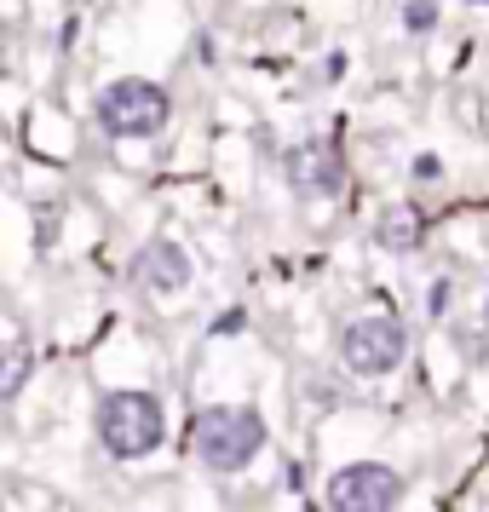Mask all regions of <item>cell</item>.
<instances>
[{"mask_svg":"<svg viewBox=\"0 0 489 512\" xmlns=\"http://www.w3.org/2000/svg\"><path fill=\"white\" fill-rule=\"evenodd\" d=\"M190 449L208 472H242L265 449V415L248 403H213L190 420Z\"/></svg>","mask_w":489,"mask_h":512,"instance_id":"obj_1","label":"cell"},{"mask_svg":"<svg viewBox=\"0 0 489 512\" xmlns=\"http://www.w3.org/2000/svg\"><path fill=\"white\" fill-rule=\"evenodd\" d=\"M93 121L104 139H156L167 121H173V98L162 81H144V75H121L104 93L93 98Z\"/></svg>","mask_w":489,"mask_h":512,"instance_id":"obj_2","label":"cell"},{"mask_svg":"<svg viewBox=\"0 0 489 512\" xmlns=\"http://www.w3.org/2000/svg\"><path fill=\"white\" fill-rule=\"evenodd\" d=\"M162 438H167L162 397H150V392H104L98 397V443L116 461H144V455L162 449Z\"/></svg>","mask_w":489,"mask_h":512,"instance_id":"obj_3","label":"cell"},{"mask_svg":"<svg viewBox=\"0 0 489 512\" xmlns=\"http://www.w3.org/2000/svg\"><path fill=\"white\" fill-rule=\"evenodd\" d=\"M340 357H346L351 374H363V380H380V374H397L403 369V357H409V328L386 317V311H374V317H351L340 328Z\"/></svg>","mask_w":489,"mask_h":512,"instance_id":"obj_4","label":"cell"},{"mask_svg":"<svg viewBox=\"0 0 489 512\" xmlns=\"http://www.w3.org/2000/svg\"><path fill=\"white\" fill-rule=\"evenodd\" d=\"M403 478L386 461H346L328 478V507L334 512H397Z\"/></svg>","mask_w":489,"mask_h":512,"instance_id":"obj_5","label":"cell"},{"mask_svg":"<svg viewBox=\"0 0 489 512\" xmlns=\"http://www.w3.org/2000/svg\"><path fill=\"white\" fill-rule=\"evenodd\" d=\"M282 173H288V185L300 190V196H323L328 202L346 185V156H340L334 139H305L282 156Z\"/></svg>","mask_w":489,"mask_h":512,"instance_id":"obj_6","label":"cell"},{"mask_svg":"<svg viewBox=\"0 0 489 512\" xmlns=\"http://www.w3.org/2000/svg\"><path fill=\"white\" fill-rule=\"evenodd\" d=\"M133 277H139L150 294H179V288H190V254L179 248V242L156 236V242H144V248H139Z\"/></svg>","mask_w":489,"mask_h":512,"instance_id":"obj_7","label":"cell"},{"mask_svg":"<svg viewBox=\"0 0 489 512\" xmlns=\"http://www.w3.org/2000/svg\"><path fill=\"white\" fill-rule=\"evenodd\" d=\"M374 242L386 254H415L420 242H426V219H420L415 202H392V208L374 213Z\"/></svg>","mask_w":489,"mask_h":512,"instance_id":"obj_8","label":"cell"},{"mask_svg":"<svg viewBox=\"0 0 489 512\" xmlns=\"http://www.w3.org/2000/svg\"><path fill=\"white\" fill-rule=\"evenodd\" d=\"M29 369H35V351H29V340H12V351H6V369H0V397H18V392H24Z\"/></svg>","mask_w":489,"mask_h":512,"instance_id":"obj_9","label":"cell"},{"mask_svg":"<svg viewBox=\"0 0 489 512\" xmlns=\"http://www.w3.org/2000/svg\"><path fill=\"white\" fill-rule=\"evenodd\" d=\"M403 29L409 35H432L438 29V0H403Z\"/></svg>","mask_w":489,"mask_h":512,"instance_id":"obj_10","label":"cell"},{"mask_svg":"<svg viewBox=\"0 0 489 512\" xmlns=\"http://www.w3.org/2000/svg\"><path fill=\"white\" fill-rule=\"evenodd\" d=\"M449 300H455V282L438 277V282H432V294H426V311H432V317H443V311H449Z\"/></svg>","mask_w":489,"mask_h":512,"instance_id":"obj_11","label":"cell"},{"mask_svg":"<svg viewBox=\"0 0 489 512\" xmlns=\"http://www.w3.org/2000/svg\"><path fill=\"white\" fill-rule=\"evenodd\" d=\"M248 323V317H242V311H219V317H213V334H236V328Z\"/></svg>","mask_w":489,"mask_h":512,"instance_id":"obj_12","label":"cell"},{"mask_svg":"<svg viewBox=\"0 0 489 512\" xmlns=\"http://www.w3.org/2000/svg\"><path fill=\"white\" fill-rule=\"evenodd\" d=\"M409 173H415V179H438L443 167H438V156H415V167H409Z\"/></svg>","mask_w":489,"mask_h":512,"instance_id":"obj_13","label":"cell"},{"mask_svg":"<svg viewBox=\"0 0 489 512\" xmlns=\"http://www.w3.org/2000/svg\"><path fill=\"white\" fill-rule=\"evenodd\" d=\"M346 64H351L346 52H328V70H323V81H340V75H346Z\"/></svg>","mask_w":489,"mask_h":512,"instance_id":"obj_14","label":"cell"},{"mask_svg":"<svg viewBox=\"0 0 489 512\" xmlns=\"http://www.w3.org/2000/svg\"><path fill=\"white\" fill-rule=\"evenodd\" d=\"M466 6H489V0H466Z\"/></svg>","mask_w":489,"mask_h":512,"instance_id":"obj_15","label":"cell"}]
</instances>
